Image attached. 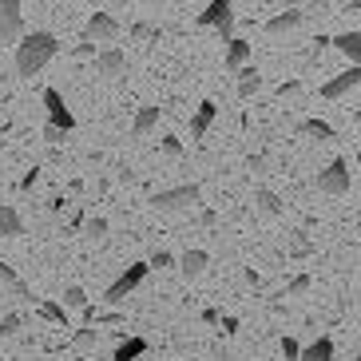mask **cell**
Here are the masks:
<instances>
[{"mask_svg":"<svg viewBox=\"0 0 361 361\" xmlns=\"http://www.w3.org/2000/svg\"><path fill=\"white\" fill-rule=\"evenodd\" d=\"M84 40H92V44L119 40V20L111 16V12H92V16H87V24H84Z\"/></svg>","mask_w":361,"mask_h":361,"instance_id":"8992f818","label":"cell"},{"mask_svg":"<svg viewBox=\"0 0 361 361\" xmlns=\"http://www.w3.org/2000/svg\"><path fill=\"white\" fill-rule=\"evenodd\" d=\"M147 266H155V270H167V266H175V258L167 255V250H155V255H151V262Z\"/></svg>","mask_w":361,"mask_h":361,"instance_id":"4dcf8cb0","label":"cell"},{"mask_svg":"<svg viewBox=\"0 0 361 361\" xmlns=\"http://www.w3.org/2000/svg\"><path fill=\"white\" fill-rule=\"evenodd\" d=\"M318 191L326 195H350V163L329 159L326 171H318Z\"/></svg>","mask_w":361,"mask_h":361,"instance_id":"5b68a950","label":"cell"},{"mask_svg":"<svg viewBox=\"0 0 361 361\" xmlns=\"http://www.w3.org/2000/svg\"><path fill=\"white\" fill-rule=\"evenodd\" d=\"M128 8V0H104V12H123Z\"/></svg>","mask_w":361,"mask_h":361,"instance_id":"8d00e7d4","label":"cell"},{"mask_svg":"<svg viewBox=\"0 0 361 361\" xmlns=\"http://www.w3.org/2000/svg\"><path fill=\"white\" fill-rule=\"evenodd\" d=\"M255 202L262 214H282V202H278L274 191H266V187H255Z\"/></svg>","mask_w":361,"mask_h":361,"instance_id":"603a6c76","label":"cell"},{"mask_svg":"<svg viewBox=\"0 0 361 361\" xmlns=\"http://www.w3.org/2000/svg\"><path fill=\"white\" fill-rule=\"evenodd\" d=\"M44 107H48V123L60 131H75V116H72V107H68V99L56 92V87H48L44 92Z\"/></svg>","mask_w":361,"mask_h":361,"instance_id":"52a82bcc","label":"cell"},{"mask_svg":"<svg viewBox=\"0 0 361 361\" xmlns=\"http://www.w3.org/2000/svg\"><path fill=\"white\" fill-rule=\"evenodd\" d=\"M163 151H167V155H183V143L175 135H163V143H159Z\"/></svg>","mask_w":361,"mask_h":361,"instance_id":"d6a6232c","label":"cell"},{"mask_svg":"<svg viewBox=\"0 0 361 361\" xmlns=\"http://www.w3.org/2000/svg\"><path fill=\"white\" fill-rule=\"evenodd\" d=\"M357 361H361V357H357Z\"/></svg>","mask_w":361,"mask_h":361,"instance_id":"60d3db41","label":"cell"},{"mask_svg":"<svg viewBox=\"0 0 361 361\" xmlns=\"http://www.w3.org/2000/svg\"><path fill=\"white\" fill-rule=\"evenodd\" d=\"M139 4H147V8H163L167 0H139Z\"/></svg>","mask_w":361,"mask_h":361,"instance_id":"f35d334b","label":"cell"},{"mask_svg":"<svg viewBox=\"0 0 361 361\" xmlns=\"http://www.w3.org/2000/svg\"><path fill=\"white\" fill-rule=\"evenodd\" d=\"M80 226H84V234H87V238H96V243L107 234V219H104V214H92V219H84Z\"/></svg>","mask_w":361,"mask_h":361,"instance_id":"4316f807","label":"cell"},{"mask_svg":"<svg viewBox=\"0 0 361 361\" xmlns=\"http://www.w3.org/2000/svg\"><path fill=\"white\" fill-rule=\"evenodd\" d=\"M0 286H8V290H16L20 298H28V290H24V282L16 278V270H12V266L4 262V258H0Z\"/></svg>","mask_w":361,"mask_h":361,"instance_id":"d4e9b609","label":"cell"},{"mask_svg":"<svg viewBox=\"0 0 361 361\" xmlns=\"http://www.w3.org/2000/svg\"><path fill=\"white\" fill-rule=\"evenodd\" d=\"M258 87H262V75H258V68L243 64V68H238V96L250 99V96H258Z\"/></svg>","mask_w":361,"mask_h":361,"instance_id":"ac0fdd59","label":"cell"},{"mask_svg":"<svg viewBox=\"0 0 361 361\" xmlns=\"http://www.w3.org/2000/svg\"><path fill=\"white\" fill-rule=\"evenodd\" d=\"M40 318L52 322V326H64L68 329V310L60 302H40Z\"/></svg>","mask_w":361,"mask_h":361,"instance_id":"cb8c5ba5","label":"cell"},{"mask_svg":"<svg viewBox=\"0 0 361 361\" xmlns=\"http://www.w3.org/2000/svg\"><path fill=\"white\" fill-rule=\"evenodd\" d=\"M64 135H68V131L52 128V123H48V128H44V139H48V143H64Z\"/></svg>","mask_w":361,"mask_h":361,"instance_id":"836d02e7","label":"cell"},{"mask_svg":"<svg viewBox=\"0 0 361 361\" xmlns=\"http://www.w3.org/2000/svg\"><path fill=\"white\" fill-rule=\"evenodd\" d=\"M302 135H310V139H318V143H326V139H334V128H329L326 119H302Z\"/></svg>","mask_w":361,"mask_h":361,"instance_id":"44dd1931","label":"cell"},{"mask_svg":"<svg viewBox=\"0 0 361 361\" xmlns=\"http://www.w3.org/2000/svg\"><path fill=\"white\" fill-rule=\"evenodd\" d=\"M147 270H151L147 262H131L128 270H123V274H119L116 282H111V286H107L104 302H107V306H119V302H123V298H128L131 290H139V286H143V278H147Z\"/></svg>","mask_w":361,"mask_h":361,"instance_id":"277c9868","label":"cell"},{"mask_svg":"<svg viewBox=\"0 0 361 361\" xmlns=\"http://www.w3.org/2000/svg\"><path fill=\"white\" fill-rule=\"evenodd\" d=\"M56 52H60V40H56L52 32H44V28L24 32L20 44H16V72H20L24 80H32V75H40L44 68L52 64Z\"/></svg>","mask_w":361,"mask_h":361,"instance_id":"6da1fadb","label":"cell"},{"mask_svg":"<svg viewBox=\"0 0 361 361\" xmlns=\"http://www.w3.org/2000/svg\"><path fill=\"white\" fill-rule=\"evenodd\" d=\"M202 199V187L199 183H179V187H167V191H159L155 199H151V207L159 214H179V211H195Z\"/></svg>","mask_w":361,"mask_h":361,"instance_id":"7a4b0ae2","label":"cell"},{"mask_svg":"<svg viewBox=\"0 0 361 361\" xmlns=\"http://www.w3.org/2000/svg\"><path fill=\"white\" fill-rule=\"evenodd\" d=\"M207 262H211V255L195 246V250H187V255L179 258V270H183V278H191V282H195V278L207 274Z\"/></svg>","mask_w":361,"mask_h":361,"instance_id":"4fadbf2b","label":"cell"},{"mask_svg":"<svg viewBox=\"0 0 361 361\" xmlns=\"http://www.w3.org/2000/svg\"><path fill=\"white\" fill-rule=\"evenodd\" d=\"M357 163H361V151H357Z\"/></svg>","mask_w":361,"mask_h":361,"instance_id":"ab89813d","label":"cell"},{"mask_svg":"<svg viewBox=\"0 0 361 361\" xmlns=\"http://www.w3.org/2000/svg\"><path fill=\"white\" fill-rule=\"evenodd\" d=\"M334 48H338L350 64H361V28H350V32L334 36Z\"/></svg>","mask_w":361,"mask_h":361,"instance_id":"7c38bea8","label":"cell"},{"mask_svg":"<svg viewBox=\"0 0 361 361\" xmlns=\"http://www.w3.org/2000/svg\"><path fill=\"white\" fill-rule=\"evenodd\" d=\"M298 361H334V341H329V338L310 341L306 350H302V357H298Z\"/></svg>","mask_w":361,"mask_h":361,"instance_id":"ffe728a7","label":"cell"},{"mask_svg":"<svg viewBox=\"0 0 361 361\" xmlns=\"http://www.w3.org/2000/svg\"><path fill=\"white\" fill-rule=\"evenodd\" d=\"M24 16H20V0H0V44L20 40Z\"/></svg>","mask_w":361,"mask_h":361,"instance_id":"ba28073f","label":"cell"},{"mask_svg":"<svg viewBox=\"0 0 361 361\" xmlns=\"http://www.w3.org/2000/svg\"><path fill=\"white\" fill-rule=\"evenodd\" d=\"M243 64H250V44H246L243 36H231V40H226V68L238 72Z\"/></svg>","mask_w":361,"mask_h":361,"instance_id":"2e32d148","label":"cell"},{"mask_svg":"<svg viewBox=\"0 0 361 361\" xmlns=\"http://www.w3.org/2000/svg\"><path fill=\"white\" fill-rule=\"evenodd\" d=\"M302 20H306V16H302V12H278V16H270V20H266V32L270 36H286V32H294V28H302Z\"/></svg>","mask_w":361,"mask_h":361,"instance_id":"5bb4252c","label":"cell"},{"mask_svg":"<svg viewBox=\"0 0 361 361\" xmlns=\"http://www.w3.org/2000/svg\"><path fill=\"white\" fill-rule=\"evenodd\" d=\"M302 357V345L294 338H282V361H298Z\"/></svg>","mask_w":361,"mask_h":361,"instance_id":"f546056e","label":"cell"},{"mask_svg":"<svg viewBox=\"0 0 361 361\" xmlns=\"http://www.w3.org/2000/svg\"><path fill=\"white\" fill-rule=\"evenodd\" d=\"M20 326H24V314H20V310L4 314V318H0V338H16V334H20Z\"/></svg>","mask_w":361,"mask_h":361,"instance_id":"484cf974","label":"cell"},{"mask_svg":"<svg viewBox=\"0 0 361 361\" xmlns=\"http://www.w3.org/2000/svg\"><path fill=\"white\" fill-rule=\"evenodd\" d=\"M36 179H40V171H28V175L20 179V187H24V191H32V187H36Z\"/></svg>","mask_w":361,"mask_h":361,"instance_id":"e575fe53","label":"cell"},{"mask_svg":"<svg viewBox=\"0 0 361 361\" xmlns=\"http://www.w3.org/2000/svg\"><path fill=\"white\" fill-rule=\"evenodd\" d=\"M96 72L107 75V80H116V75L128 72V56L119 52V48H99L96 52Z\"/></svg>","mask_w":361,"mask_h":361,"instance_id":"30bf717a","label":"cell"},{"mask_svg":"<svg viewBox=\"0 0 361 361\" xmlns=\"http://www.w3.org/2000/svg\"><path fill=\"white\" fill-rule=\"evenodd\" d=\"M84 306H87L84 286H68V290H64V310H84Z\"/></svg>","mask_w":361,"mask_h":361,"instance_id":"83f0119b","label":"cell"},{"mask_svg":"<svg viewBox=\"0 0 361 361\" xmlns=\"http://www.w3.org/2000/svg\"><path fill=\"white\" fill-rule=\"evenodd\" d=\"M199 28H214L223 40H231L234 36V4L231 0H211V4L199 12Z\"/></svg>","mask_w":361,"mask_h":361,"instance_id":"3957f363","label":"cell"},{"mask_svg":"<svg viewBox=\"0 0 361 361\" xmlns=\"http://www.w3.org/2000/svg\"><path fill=\"white\" fill-rule=\"evenodd\" d=\"M147 353V341L143 338H128V341H119L116 353H111V361H139Z\"/></svg>","mask_w":361,"mask_h":361,"instance_id":"d6986e66","label":"cell"},{"mask_svg":"<svg viewBox=\"0 0 361 361\" xmlns=\"http://www.w3.org/2000/svg\"><path fill=\"white\" fill-rule=\"evenodd\" d=\"M310 290V274H298L294 282H290V298H298V294H306Z\"/></svg>","mask_w":361,"mask_h":361,"instance_id":"1f68e13d","label":"cell"},{"mask_svg":"<svg viewBox=\"0 0 361 361\" xmlns=\"http://www.w3.org/2000/svg\"><path fill=\"white\" fill-rule=\"evenodd\" d=\"M298 87H302V84H298V80H290V84H282V87H278V92H282V96H294Z\"/></svg>","mask_w":361,"mask_h":361,"instance_id":"74e56055","label":"cell"},{"mask_svg":"<svg viewBox=\"0 0 361 361\" xmlns=\"http://www.w3.org/2000/svg\"><path fill=\"white\" fill-rule=\"evenodd\" d=\"M214 116H219V107H214V99H202L199 107H195V116H191V139H202L207 131H211Z\"/></svg>","mask_w":361,"mask_h":361,"instance_id":"8fae6325","label":"cell"},{"mask_svg":"<svg viewBox=\"0 0 361 361\" xmlns=\"http://www.w3.org/2000/svg\"><path fill=\"white\" fill-rule=\"evenodd\" d=\"M72 345H75V350H80V353L96 350V345H99V329H96V326H84V329H75Z\"/></svg>","mask_w":361,"mask_h":361,"instance_id":"7402d4cb","label":"cell"},{"mask_svg":"<svg viewBox=\"0 0 361 361\" xmlns=\"http://www.w3.org/2000/svg\"><path fill=\"white\" fill-rule=\"evenodd\" d=\"M75 56H96V44L84 40V44H75Z\"/></svg>","mask_w":361,"mask_h":361,"instance_id":"d590c367","label":"cell"},{"mask_svg":"<svg viewBox=\"0 0 361 361\" xmlns=\"http://www.w3.org/2000/svg\"><path fill=\"white\" fill-rule=\"evenodd\" d=\"M131 36H135V40H155V36H159V24L135 20V24H131Z\"/></svg>","mask_w":361,"mask_h":361,"instance_id":"f1b7e54d","label":"cell"},{"mask_svg":"<svg viewBox=\"0 0 361 361\" xmlns=\"http://www.w3.org/2000/svg\"><path fill=\"white\" fill-rule=\"evenodd\" d=\"M357 87H361V64H350L341 75H334V80L322 84V96H326V99H341V96H350V92H357Z\"/></svg>","mask_w":361,"mask_h":361,"instance_id":"9c48e42d","label":"cell"},{"mask_svg":"<svg viewBox=\"0 0 361 361\" xmlns=\"http://www.w3.org/2000/svg\"><path fill=\"white\" fill-rule=\"evenodd\" d=\"M155 128H159V107H155V104H151V107H139L135 119H131V135L143 139V135H151Z\"/></svg>","mask_w":361,"mask_h":361,"instance_id":"9a60e30c","label":"cell"},{"mask_svg":"<svg viewBox=\"0 0 361 361\" xmlns=\"http://www.w3.org/2000/svg\"><path fill=\"white\" fill-rule=\"evenodd\" d=\"M0 234H4V238H20L24 234V219L16 214V207H8V202H0Z\"/></svg>","mask_w":361,"mask_h":361,"instance_id":"e0dca14e","label":"cell"}]
</instances>
